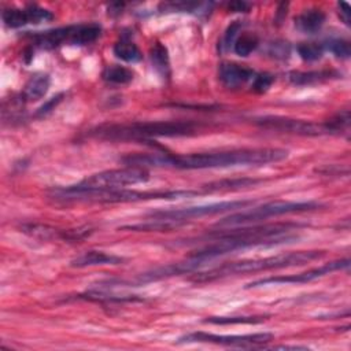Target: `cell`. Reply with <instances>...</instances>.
I'll list each match as a JSON object with an SVG mask.
<instances>
[{
    "mask_svg": "<svg viewBox=\"0 0 351 351\" xmlns=\"http://www.w3.org/2000/svg\"><path fill=\"white\" fill-rule=\"evenodd\" d=\"M288 149L284 148H241L214 152H197L174 155L166 152L129 154L121 160L126 166L138 167H169L180 170L217 169L233 166H262L287 159Z\"/></svg>",
    "mask_w": 351,
    "mask_h": 351,
    "instance_id": "cell-1",
    "label": "cell"
},
{
    "mask_svg": "<svg viewBox=\"0 0 351 351\" xmlns=\"http://www.w3.org/2000/svg\"><path fill=\"white\" fill-rule=\"evenodd\" d=\"M307 226L300 222H281L267 225H241V228H221L199 236L193 240L207 241L206 245L192 251L188 258L200 261L203 263L213 261L218 256L232 254L234 251H243L255 247H276L281 244H289L299 239V234L293 233L299 228Z\"/></svg>",
    "mask_w": 351,
    "mask_h": 351,
    "instance_id": "cell-2",
    "label": "cell"
},
{
    "mask_svg": "<svg viewBox=\"0 0 351 351\" xmlns=\"http://www.w3.org/2000/svg\"><path fill=\"white\" fill-rule=\"evenodd\" d=\"M202 125L195 121H151L129 123H106L89 132L90 136L115 141H145L155 137L195 136Z\"/></svg>",
    "mask_w": 351,
    "mask_h": 351,
    "instance_id": "cell-3",
    "label": "cell"
},
{
    "mask_svg": "<svg viewBox=\"0 0 351 351\" xmlns=\"http://www.w3.org/2000/svg\"><path fill=\"white\" fill-rule=\"evenodd\" d=\"M199 195L197 191H136L125 188L111 189H85L74 191L69 186L49 189V197L55 202L69 203H130L143 200H174L181 197H192Z\"/></svg>",
    "mask_w": 351,
    "mask_h": 351,
    "instance_id": "cell-4",
    "label": "cell"
},
{
    "mask_svg": "<svg viewBox=\"0 0 351 351\" xmlns=\"http://www.w3.org/2000/svg\"><path fill=\"white\" fill-rule=\"evenodd\" d=\"M325 255V251H296L288 254H278L266 258L256 259H243L237 262H226L221 266L213 267L203 273H196L192 276V281L195 282H208L219 278H225L229 276L247 274V273H258L267 270L285 269L292 266H300L308 263L311 261L319 259Z\"/></svg>",
    "mask_w": 351,
    "mask_h": 351,
    "instance_id": "cell-5",
    "label": "cell"
},
{
    "mask_svg": "<svg viewBox=\"0 0 351 351\" xmlns=\"http://www.w3.org/2000/svg\"><path fill=\"white\" fill-rule=\"evenodd\" d=\"M319 207H322V204L318 202L273 200V202H267L261 206H256V207H251L250 210L230 214V215L219 219L215 223V226L232 228V226L250 225V223H256V222L270 218V217H278V215L292 214V213H306V211L317 210Z\"/></svg>",
    "mask_w": 351,
    "mask_h": 351,
    "instance_id": "cell-6",
    "label": "cell"
},
{
    "mask_svg": "<svg viewBox=\"0 0 351 351\" xmlns=\"http://www.w3.org/2000/svg\"><path fill=\"white\" fill-rule=\"evenodd\" d=\"M149 180V171L145 167L138 166H126L121 169H111L92 174L82 181L69 185L74 191L85 189H111V188H123L128 185L143 184Z\"/></svg>",
    "mask_w": 351,
    "mask_h": 351,
    "instance_id": "cell-7",
    "label": "cell"
},
{
    "mask_svg": "<svg viewBox=\"0 0 351 351\" xmlns=\"http://www.w3.org/2000/svg\"><path fill=\"white\" fill-rule=\"evenodd\" d=\"M254 204V200H232V202H219L210 203L193 207L184 208H170V210H156L147 214L148 219H160V221H176L184 222L191 218H200L204 215H214L226 211H234L239 208H248V206Z\"/></svg>",
    "mask_w": 351,
    "mask_h": 351,
    "instance_id": "cell-8",
    "label": "cell"
},
{
    "mask_svg": "<svg viewBox=\"0 0 351 351\" xmlns=\"http://www.w3.org/2000/svg\"><path fill=\"white\" fill-rule=\"evenodd\" d=\"M274 336L271 333L251 335H214L208 332H192L181 336L177 343H210L239 348H263Z\"/></svg>",
    "mask_w": 351,
    "mask_h": 351,
    "instance_id": "cell-9",
    "label": "cell"
},
{
    "mask_svg": "<svg viewBox=\"0 0 351 351\" xmlns=\"http://www.w3.org/2000/svg\"><path fill=\"white\" fill-rule=\"evenodd\" d=\"M348 267H350L348 258L336 259V261H330L328 263H324L318 267H314V269H310V270H306L302 273L287 274V276H271V277L255 280V281L247 284L245 288H256V287H263V285H269V284H304V282L317 280L319 277H324L332 271L348 269Z\"/></svg>",
    "mask_w": 351,
    "mask_h": 351,
    "instance_id": "cell-10",
    "label": "cell"
},
{
    "mask_svg": "<svg viewBox=\"0 0 351 351\" xmlns=\"http://www.w3.org/2000/svg\"><path fill=\"white\" fill-rule=\"evenodd\" d=\"M254 122L262 129L277 130L282 133H293L302 136H321L330 134L325 122L315 123L304 119H295L287 117H261L255 118Z\"/></svg>",
    "mask_w": 351,
    "mask_h": 351,
    "instance_id": "cell-11",
    "label": "cell"
},
{
    "mask_svg": "<svg viewBox=\"0 0 351 351\" xmlns=\"http://www.w3.org/2000/svg\"><path fill=\"white\" fill-rule=\"evenodd\" d=\"M3 22L7 27L18 29L25 25H38L41 22H48L53 19V14L49 10L30 4L25 8H5L1 12Z\"/></svg>",
    "mask_w": 351,
    "mask_h": 351,
    "instance_id": "cell-12",
    "label": "cell"
},
{
    "mask_svg": "<svg viewBox=\"0 0 351 351\" xmlns=\"http://www.w3.org/2000/svg\"><path fill=\"white\" fill-rule=\"evenodd\" d=\"M75 25L62 26L45 32H37L34 34H30V38L33 44L43 49H53L64 44H71V37L74 33Z\"/></svg>",
    "mask_w": 351,
    "mask_h": 351,
    "instance_id": "cell-13",
    "label": "cell"
},
{
    "mask_svg": "<svg viewBox=\"0 0 351 351\" xmlns=\"http://www.w3.org/2000/svg\"><path fill=\"white\" fill-rule=\"evenodd\" d=\"M221 82L226 88H239L244 85L247 81L252 80L255 75V71L244 64L233 63V62H225L219 66L218 71Z\"/></svg>",
    "mask_w": 351,
    "mask_h": 351,
    "instance_id": "cell-14",
    "label": "cell"
},
{
    "mask_svg": "<svg viewBox=\"0 0 351 351\" xmlns=\"http://www.w3.org/2000/svg\"><path fill=\"white\" fill-rule=\"evenodd\" d=\"M340 74L336 70H310V71H291L288 80L296 86H308L339 78Z\"/></svg>",
    "mask_w": 351,
    "mask_h": 351,
    "instance_id": "cell-15",
    "label": "cell"
},
{
    "mask_svg": "<svg viewBox=\"0 0 351 351\" xmlns=\"http://www.w3.org/2000/svg\"><path fill=\"white\" fill-rule=\"evenodd\" d=\"M325 12L319 8L304 10L295 18V26L298 30L306 34H314L321 30L325 23Z\"/></svg>",
    "mask_w": 351,
    "mask_h": 351,
    "instance_id": "cell-16",
    "label": "cell"
},
{
    "mask_svg": "<svg viewBox=\"0 0 351 351\" xmlns=\"http://www.w3.org/2000/svg\"><path fill=\"white\" fill-rule=\"evenodd\" d=\"M265 182L262 178H232V180H221L215 182H210L202 186L200 193H214V192H226V191H239L243 188H250V186H256L258 184Z\"/></svg>",
    "mask_w": 351,
    "mask_h": 351,
    "instance_id": "cell-17",
    "label": "cell"
},
{
    "mask_svg": "<svg viewBox=\"0 0 351 351\" xmlns=\"http://www.w3.org/2000/svg\"><path fill=\"white\" fill-rule=\"evenodd\" d=\"M123 261V258L114 255V254H107L104 251H86L81 254L80 256L74 258L70 263L73 267H88V266H97V265H118Z\"/></svg>",
    "mask_w": 351,
    "mask_h": 351,
    "instance_id": "cell-18",
    "label": "cell"
},
{
    "mask_svg": "<svg viewBox=\"0 0 351 351\" xmlns=\"http://www.w3.org/2000/svg\"><path fill=\"white\" fill-rule=\"evenodd\" d=\"M49 85H51L49 75L44 74V73H37V74L32 75L29 78V81L26 82V85L23 88V92H22V97L26 101L40 100L48 92Z\"/></svg>",
    "mask_w": 351,
    "mask_h": 351,
    "instance_id": "cell-19",
    "label": "cell"
},
{
    "mask_svg": "<svg viewBox=\"0 0 351 351\" xmlns=\"http://www.w3.org/2000/svg\"><path fill=\"white\" fill-rule=\"evenodd\" d=\"M100 34H101V26L96 22L75 25L70 45L82 47V45L92 44L100 37Z\"/></svg>",
    "mask_w": 351,
    "mask_h": 351,
    "instance_id": "cell-20",
    "label": "cell"
},
{
    "mask_svg": "<svg viewBox=\"0 0 351 351\" xmlns=\"http://www.w3.org/2000/svg\"><path fill=\"white\" fill-rule=\"evenodd\" d=\"M149 59L155 69V71L162 78H169L170 75V59H169V51L165 44L156 41L149 48Z\"/></svg>",
    "mask_w": 351,
    "mask_h": 351,
    "instance_id": "cell-21",
    "label": "cell"
},
{
    "mask_svg": "<svg viewBox=\"0 0 351 351\" xmlns=\"http://www.w3.org/2000/svg\"><path fill=\"white\" fill-rule=\"evenodd\" d=\"M112 52L118 59L126 63H137L143 58L138 47L128 37H122L121 40H118L112 47Z\"/></svg>",
    "mask_w": 351,
    "mask_h": 351,
    "instance_id": "cell-22",
    "label": "cell"
},
{
    "mask_svg": "<svg viewBox=\"0 0 351 351\" xmlns=\"http://www.w3.org/2000/svg\"><path fill=\"white\" fill-rule=\"evenodd\" d=\"M213 4L211 3H197V1H169L159 5V12H207Z\"/></svg>",
    "mask_w": 351,
    "mask_h": 351,
    "instance_id": "cell-23",
    "label": "cell"
},
{
    "mask_svg": "<svg viewBox=\"0 0 351 351\" xmlns=\"http://www.w3.org/2000/svg\"><path fill=\"white\" fill-rule=\"evenodd\" d=\"M101 77L108 84H112V85H126V84L133 81L134 73L130 69L125 67V66L111 64V66H107L103 70Z\"/></svg>",
    "mask_w": 351,
    "mask_h": 351,
    "instance_id": "cell-24",
    "label": "cell"
},
{
    "mask_svg": "<svg viewBox=\"0 0 351 351\" xmlns=\"http://www.w3.org/2000/svg\"><path fill=\"white\" fill-rule=\"evenodd\" d=\"M259 44V38L254 33H243L233 44V51L239 56H248L251 52L256 49Z\"/></svg>",
    "mask_w": 351,
    "mask_h": 351,
    "instance_id": "cell-25",
    "label": "cell"
},
{
    "mask_svg": "<svg viewBox=\"0 0 351 351\" xmlns=\"http://www.w3.org/2000/svg\"><path fill=\"white\" fill-rule=\"evenodd\" d=\"M266 319L262 315H250V317H207L204 324H214V325H234V324H261Z\"/></svg>",
    "mask_w": 351,
    "mask_h": 351,
    "instance_id": "cell-26",
    "label": "cell"
},
{
    "mask_svg": "<svg viewBox=\"0 0 351 351\" xmlns=\"http://www.w3.org/2000/svg\"><path fill=\"white\" fill-rule=\"evenodd\" d=\"M325 47L319 43H300L296 45V51L299 56L306 62H315L322 58Z\"/></svg>",
    "mask_w": 351,
    "mask_h": 351,
    "instance_id": "cell-27",
    "label": "cell"
},
{
    "mask_svg": "<svg viewBox=\"0 0 351 351\" xmlns=\"http://www.w3.org/2000/svg\"><path fill=\"white\" fill-rule=\"evenodd\" d=\"M326 48L340 59H348L351 55V44L348 40L344 38H333L329 40L326 44Z\"/></svg>",
    "mask_w": 351,
    "mask_h": 351,
    "instance_id": "cell-28",
    "label": "cell"
},
{
    "mask_svg": "<svg viewBox=\"0 0 351 351\" xmlns=\"http://www.w3.org/2000/svg\"><path fill=\"white\" fill-rule=\"evenodd\" d=\"M274 82V75L270 73H255L251 84V89L255 93H265Z\"/></svg>",
    "mask_w": 351,
    "mask_h": 351,
    "instance_id": "cell-29",
    "label": "cell"
},
{
    "mask_svg": "<svg viewBox=\"0 0 351 351\" xmlns=\"http://www.w3.org/2000/svg\"><path fill=\"white\" fill-rule=\"evenodd\" d=\"M63 96H64V93H58L56 96L48 99L43 106H40V107L36 110L34 118H44V117L49 115V114L58 107V104L63 100Z\"/></svg>",
    "mask_w": 351,
    "mask_h": 351,
    "instance_id": "cell-30",
    "label": "cell"
},
{
    "mask_svg": "<svg viewBox=\"0 0 351 351\" xmlns=\"http://www.w3.org/2000/svg\"><path fill=\"white\" fill-rule=\"evenodd\" d=\"M241 26H243V23H241L240 21H234V22H232V23L226 27L225 34H223V38H222V44H221V45L223 47V49H229L230 45L234 44L236 36H237V33L240 32Z\"/></svg>",
    "mask_w": 351,
    "mask_h": 351,
    "instance_id": "cell-31",
    "label": "cell"
},
{
    "mask_svg": "<svg viewBox=\"0 0 351 351\" xmlns=\"http://www.w3.org/2000/svg\"><path fill=\"white\" fill-rule=\"evenodd\" d=\"M269 53L276 59H285L291 53V47L287 41L277 40L269 45Z\"/></svg>",
    "mask_w": 351,
    "mask_h": 351,
    "instance_id": "cell-32",
    "label": "cell"
},
{
    "mask_svg": "<svg viewBox=\"0 0 351 351\" xmlns=\"http://www.w3.org/2000/svg\"><path fill=\"white\" fill-rule=\"evenodd\" d=\"M337 7H339V15H340L341 21L347 26H350V22H351V8H350V5L346 1H339Z\"/></svg>",
    "mask_w": 351,
    "mask_h": 351,
    "instance_id": "cell-33",
    "label": "cell"
},
{
    "mask_svg": "<svg viewBox=\"0 0 351 351\" xmlns=\"http://www.w3.org/2000/svg\"><path fill=\"white\" fill-rule=\"evenodd\" d=\"M251 8V4L247 1H230L228 4V10L230 12H247Z\"/></svg>",
    "mask_w": 351,
    "mask_h": 351,
    "instance_id": "cell-34",
    "label": "cell"
},
{
    "mask_svg": "<svg viewBox=\"0 0 351 351\" xmlns=\"http://www.w3.org/2000/svg\"><path fill=\"white\" fill-rule=\"evenodd\" d=\"M271 348L273 350H306L307 347H300V346H274Z\"/></svg>",
    "mask_w": 351,
    "mask_h": 351,
    "instance_id": "cell-35",
    "label": "cell"
}]
</instances>
